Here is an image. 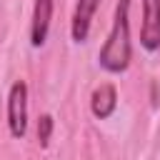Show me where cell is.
Returning a JSON list of instances; mask_svg holds the SVG:
<instances>
[{"label":"cell","instance_id":"1","mask_svg":"<svg viewBox=\"0 0 160 160\" xmlns=\"http://www.w3.org/2000/svg\"><path fill=\"white\" fill-rule=\"evenodd\" d=\"M130 0H120L115 5V18H112V30L100 48V65L108 72H122L130 65Z\"/></svg>","mask_w":160,"mask_h":160},{"label":"cell","instance_id":"2","mask_svg":"<svg viewBox=\"0 0 160 160\" xmlns=\"http://www.w3.org/2000/svg\"><path fill=\"white\" fill-rule=\"evenodd\" d=\"M8 128L12 138H22L28 130V85L22 80L12 82L8 95Z\"/></svg>","mask_w":160,"mask_h":160},{"label":"cell","instance_id":"3","mask_svg":"<svg viewBox=\"0 0 160 160\" xmlns=\"http://www.w3.org/2000/svg\"><path fill=\"white\" fill-rule=\"evenodd\" d=\"M140 45L150 52H155L160 48V0H142Z\"/></svg>","mask_w":160,"mask_h":160},{"label":"cell","instance_id":"4","mask_svg":"<svg viewBox=\"0 0 160 160\" xmlns=\"http://www.w3.org/2000/svg\"><path fill=\"white\" fill-rule=\"evenodd\" d=\"M50 18H52V0H35L32 25H30V42H32L35 48H40V45L48 40Z\"/></svg>","mask_w":160,"mask_h":160},{"label":"cell","instance_id":"5","mask_svg":"<svg viewBox=\"0 0 160 160\" xmlns=\"http://www.w3.org/2000/svg\"><path fill=\"white\" fill-rule=\"evenodd\" d=\"M100 0H78L75 2V12H72V40L75 42H85L88 32H90V20L98 10Z\"/></svg>","mask_w":160,"mask_h":160},{"label":"cell","instance_id":"6","mask_svg":"<svg viewBox=\"0 0 160 160\" xmlns=\"http://www.w3.org/2000/svg\"><path fill=\"white\" fill-rule=\"evenodd\" d=\"M115 105H118V92L110 82H102L92 90V98H90V108H92V115L105 120L115 112Z\"/></svg>","mask_w":160,"mask_h":160},{"label":"cell","instance_id":"7","mask_svg":"<svg viewBox=\"0 0 160 160\" xmlns=\"http://www.w3.org/2000/svg\"><path fill=\"white\" fill-rule=\"evenodd\" d=\"M50 132H52V118L50 115H42L40 122H38V142H40V148H48Z\"/></svg>","mask_w":160,"mask_h":160}]
</instances>
